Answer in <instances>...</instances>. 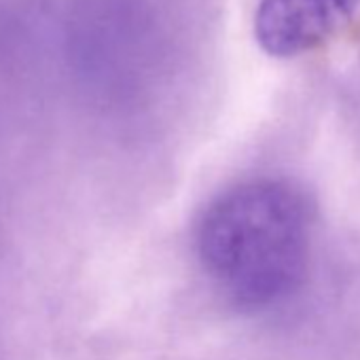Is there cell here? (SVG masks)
<instances>
[{"label":"cell","mask_w":360,"mask_h":360,"mask_svg":"<svg viewBox=\"0 0 360 360\" xmlns=\"http://www.w3.org/2000/svg\"><path fill=\"white\" fill-rule=\"evenodd\" d=\"M195 248L210 282L236 307L259 311L278 305L307 276V200L286 180H246L208 204L198 223Z\"/></svg>","instance_id":"cell-1"},{"label":"cell","mask_w":360,"mask_h":360,"mask_svg":"<svg viewBox=\"0 0 360 360\" xmlns=\"http://www.w3.org/2000/svg\"><path fill=\"white\" fill-rule=\"evenodd\" d=\"M358 0H259L255 39L271 58H297L343 28Z\"/></svg>","instance_id":"cell-2"}]
</instances>
